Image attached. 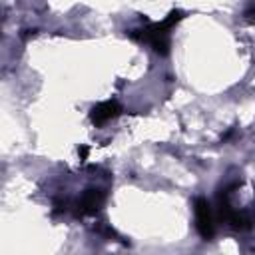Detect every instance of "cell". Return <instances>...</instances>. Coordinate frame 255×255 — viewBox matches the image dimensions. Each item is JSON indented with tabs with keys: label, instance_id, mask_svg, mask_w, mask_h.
I'll return each instance as SVG.
<instances>
[{
	"label": "cell",
	"instance_id": "6da1fadb",
	"mask_svg": "<svg viewBox=\"0 0 255 255\" xmlns=\"http://www.w3.org/2000/svg\"><path fill=\"white\" fill-rule=\"evenodd\" d=\"M179 18H181L179 12H171L163 22H159V24H149V26H145V28H141V30H133L129 36L135 38V40H139V42H147L155 52L165 54V52H167V46H169V30H171V26H173Z\"/></svg>",
	"mask_w": 255,
	"mask_h": 255
},
{
	"label": "cell",
	"instance_id": "7a4b0ae2",
	"mask_svg": "<svg viewBox=\"0 0 255 255\" xmlns=\"http://www.w3.org/2000/svg\"><path fill=\"white\" fill-rule=\"evenodd\" d=\"M195 221H197V229L203 237H211L213 235V221H211V211H209V203L205 199H197L195 201Z\"/></svg>",
	"mask_w": 255,
	"mask_h": 255
},
{
	"label": "cell",
	"instance_id": "3957f363",
	"mask_svg": "<svg viewBox=\"0 0 255 255\" xmlns=\"http://www.w3.org/2000/svg\"><path fill=\"white\" fill-rule=\"evenodd\" d=\"M104 197H106V193H104L102 189H88V191L82 195V199L78 201V213H82V215L96 213L98 207L102 205Z\"/></svg>",
	"mask_w": 255,
	"mask_h": 255
},
{
	"label": "cell",
	"instance_id": "277c9868",
	"mask_svg": "<svg viewBox=\"0 0 255 255\" xmlns=\"http://www.w3.org/2000/svg\"><path fill=\"white\" fill-rule=\"evenodd\" d=\"M118 114H120V106H118L116 102H104V104H100V106L94 108V112H92V122L100 126V124H106L108 120L116 118Z\"/></svg>",
	"mask_w": 255,
	"mask_h": 255
}]
</instances>
